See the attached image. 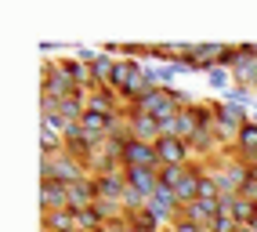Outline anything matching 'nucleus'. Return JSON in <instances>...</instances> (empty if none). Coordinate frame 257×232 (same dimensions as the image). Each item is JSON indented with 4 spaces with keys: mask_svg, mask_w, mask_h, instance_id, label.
I'll return each mask as SVG.
<instances>
[{
    "mask_svg": "<svg viewBox=\"0 0 257 232\" xmlns=\"http://www.w3.org/2000/svg\"><path fill=\"white\" fill-rule=\"evenodd\" d=\"M87 163L69 156V153H58V156H40V181H62V185H73V181L87 178Z\"/></svg>",
    "mask_w": 257,
    "mask_h": 232,
    "instance_id": "nucleus-1",
    "label": "nucleus"
},
{
    "mask_svg": "<svg viewBox=\"0 0 257 232\" xmlns=\"http://www.w3.org/2000/svg\"><path fill=\"white\" fill-rule=\"evenodd\" d=\"M76 91H80L76 80L62 69V62L44 58V65H40V98H73Z\"/></svg>",
    "mask_w": 257,
    "mask_h": 232,
    "instance_id": "nucleus-2",
    "label": "nucleus"
},
{
    "mask_svg": "<svg viewBox=\"0 0 257 232\" xmlns=\"http://www.w3.org/2000/svg\"><path fill=\"white\" fill-rule=\"evenodd\" d=\"M134 109H142V112H149V116H156L160 124H167L170 116H178V112H181V109H178V102H174V94H170L167 87L145 91L138 102H134Z\"/></svg>",
    "mask_w": 257,
    "mask_h": 232,
    "instance_id": "nucleus-3",
    "label": "nucleus"
},
{
    "mask_svg": "<svg viewBox=\"0 0 257 232\" xmlns=\"http://www.w3.org/2000/svg\"><path fill=\"white\" fill-rule=\"evenodd\" d=\"M127 127H131V138L134 142H149V145H156L163 138V131H160V120L156 116H149L142 109H134L127 105Z\"/></svg>",
    "mask_w": 257,
    "mask_h": 232,
    "instance_id": "nucleus-4",
    "label": "nucleus"
},
{
    "mask_svg": "<svg viewBox=\"0 0 257 232\" xmlns=\"http://www.w3.org/2000/svg\"><path fill=\"white\" fill-rule=\"evenodd\" d=\"M156 153H160V167H188V163H196L192 145L181 138H160Z\"/></svg>",
    "mask_w": 257,
    "mask_h": 232,
    "instance_id": "nucleus-5",
    "label": "nucleus"
},
{
    "mask_svg": "<svg viewBox=\"0 0 257 232\" xmlns=\"http://www.w3.org/2000/svg\"><path fill=\"white\" fill-rule=\"evenodd\" d=\"M119 163L123 167H156L160 171V153H156V145H149V142H127L123 145V156H119Z\"/></svg>",
    "mask_w": 257,
    "mask_h": 232,
    "instance_id": "nucleus-6",
    "label": "nucleus"
},
{
    "mask_svg": "<svg viewBox=\"0 0 257 232\" xmlns=\"http://www.w3.org/2000/svg\"><path fill=\"white\" fill-rule=\"evenodd\" d=\"M160 131H163V138H181V142H188V138L199 131V120H196L192 109H181L178 116H170L167 124H160Z\"/></svg>",
    "mask_w": 257,
    "mask_h": 232,
    "instance_id": "nucleus-7",
    "label": "nucleus"
},
{
    "mask_svg": "<svg viewBox=\"0 0 257 232\" xmlns=\"http://www.w3.org/2000/svg\"><path fill=\"white\" fill-rule=\"evenodd\" d=\"M94 203H98V181H94V174H87V178H80V181L69 185V210H87Z\"/></svg>",
    "mask_w": 257,
    "mask_h": 232,
    "instance_id": "nucleus-8",
    "label": "nucleus"
},
{
    "mask_svg": "<svg viewBox=\"0 0 257 232\" xmlns=\"http://www.w3.org/2000/svg\"><path fill=\"white\" fill-rule=\"evenodd\" d=\"M235 47H239V62L232 65V76H235V84L253 87V80H257V55H253V44H235Z\"/></svg>",
    "mask_w": 257,
    "mask_h": 232,
    "instance_id": "nucleus-9",
    "label": "nucleus"
},
{
    "mask_svg": "<svg viewBox=\"0 0 257 232\" xmlns=\"http://www.w3.org/2000/svg\"><path fill=\"white\" fill-rule=\"evenodd\" d=\"M123 178H127V185H134L142 196H156V189H160V171L156 167H123Z\"/></svg>",
    "mask_w": 257,
    "mask_h": 232,
    "instance_id": "nucleus-10",
    "label": "nucleus"
},
{
    "mask_svg": "<svg viewBox=\"0 0 257 232\" xmlns=\"http://www.w3.org/2000/svg\"><path fill=\"white\" fill-rule=\"evenodd\" d=\"M69 207V185L62 181H40V214L44 210H65Z\"/></svg>",
    "mask_w": 257,
    "mask_h": 232,
    "instance_id": "nucleus-11",
    "label": "nucleus"
},
{
    "mask_svg": "<svg viewBox=\"0 0 257 232\" xmlns=\"http://www.w3.org/2000/svg\"><path fill=\"white\" fill-rule=\"evenodd\" d=\"M40 232H76V214L65 210H44L40 214Z\"/></svg>",
    "mask_w": 257,
    "mask_h": 232,
    "instance_id": "nucleus-12",
    "label": "nucleus"
},
{
    "mask_svg": "<svg viewBox=\"0 0 257 232\" xmlns=\"http://www.w3.org/2000/svg\"><path fill=\"white\" fill-rule=\"evenodd\" d=\"M98 181V200H112V203H123V192H127V178L123 171L119 174H101Z\"/></svg>",
    "mask_w": 257,
    "mask_h": 232,
    "instance_id": "nucleus-13",
    "label": "nucleus"
},
{
    "mask_svg": "<svg viewBox=\"0 0 257 232\" xmlns=\"http://www.w3.org/2000/svg\"><path fill=\"white\" fill-rule=\"evenodd\" d=\"M83 131H87V135H98V138H105L109 135V124H112V116H105V112H94V109H87L83 112Z\"/></svg>",
    "mask_w": 257,
    "mask_h": 232,
    "instance_id": "nucleus-14",
    "label": "nucleus"
},
{
    "mask_svg": "<svg viewBox=\"0 0 257 232\" xmlns=\"http://www.w3.org/2000/svg\"><path fill=\"white\" fill-rule=\"evenodd\" d=\"M221 102H232V105H246V109H253V87H243V84H232L225 94H221Z\"/></svg>",
    "mask_w": 257,
    "mask_h": 232,
    "instance_id": "nucleus-15",
    "label": "nucleus"
},
{
    "mask_svg": "<svg viewBox=\"0 0 257 232\" xmlns=\"http://www.w3.org/2000/svg\"><path fill=\"white\" fill-rule=\"evenodd\" d=\"M76 214V232H98V228H105V221H101V214L94 207L87 210H73Z\"/></svg>",
    "mask_w": 257,
    "mask_h": 232,
    "instance_id": "nucleus-16",
    "label": "nucleus"
},
{
    "mask_svg": "<svg viewBox=\"0 0 257 232\" xmlns=\"http://www.w3.org/2000/svg\"><path fill=\"white\" fill-rule=\"evenodd\" d=\"M207 84H210V91H221V94H225V91L235 84V76H232V69H225V65H214V69L207 73Z\"/></svg>",
    "mask_w": 257,
    "mask_h": 232,
    "instance_id": "nucleus-17",
    "label": "nucleus"
},
{
    "mask_svg": "<svg viewBox=\"0 0 257 232\" xmlns=\"http://www.w3.org/2000/svg\"><path fill=\"white\" fill-rule=\"evenodd\" d=\"M199 200H207V203L221 200V189H217V181H214L210 171H203V178H199Z\"/></svg>",
    "mask_w": 257,
    "mask_h": 232,
    "instance_id": "nucleus-18",
    "label": "nucleus"
},
{
    "mask_svg": "<svg viewBox=\"0 0 257 232\" xmlns=\"http://www.w3.org/2000/svg\"><path fill=\"white\" fill-rule=\"evenodd\" d=\"M210 232H239V221H235V214H232V210H221L217 218L210 221Z\"/></svg>",
    "mask_w": 257,
    "mask_h": 232,
    "instance_id": "nucleus-19",
    "label": "nucleus"
},
{
    "mask_svg": "<svg viewBox=\"0 0 257 232\" xmlns=\"http://www.w3.org/2000/svg\"><path fill=\"white\" fill-rule=\"evenodd\" d=\"M181 178H185V167H160V185L167 189H178Z\"/></svg>",
    "mask_w": 257,
    "mask_h": 232,
    "instance_id": "nucleus-20",
    "label": "nucleus"
},
{
    "mask_svg": "<svg viewBox=\"0 0 257 232\" xmlns=\"http://www.w3.org/2000/svg\"><path fill=\"white\" fill-rule=\"evenodd\" d=\"M37 47H40L44 55H51V51H65V40H40Z\"/></svg>",
    "mask_w": 257,
    "mask_h": 232,
    "instance_id": "nucleus-21",
    "label": "nucleus"
},
{
    "mask_svg": "<svg viewBox=\"0 0 257 232\" xmlns=\"http://www.w3.org/2000/svg\"><path fill=\"white\" fill-rule=\"evenodd\" d=\"M250 116H253V124H257V102H253V109H250Z\"/></svg>",
    "mask_w": 257,
    "mask_h": 232,
    "instance_id": "nucleus-22",
    "label": "nucleus"
},
{
    "mask_svg": "<svg viewBox=\"0 0 257 232\" xmlns=\"http://www.w3.org/2000/svg\"><path fill=\"white\" fill-rule=\"evenodd\" d=\"M239 232H253V228H250V225H239Z\"/></svg>",
    "mask_w": 257,
    "mask_h": 232,
    "instance_id": "nucleus-23",
    "label": "nucleus"
},
{
    "mask_svg": "<svg viewBox=\"0 0 257 232\" xmlns=\"http://www.w3.org/2000/svg\"><path fill=\"white\" fill-rule=\"evenodd\" d=\"M250 228H253V232H257V221H250Z\"/></svg>",
    "mask_w": 257,
    "mask_h": 232,
    "instance_id": "nucleus-24",
    "label": "nucleus"
},
{
    "mask_svg": "<svg viewBox=\"0 0 257 232\" xmlns=\"http://www.w3.org/2000/svg\"><path fill=\"white\" fill-rule=\"evenodd\" d=\"M253 94H257V80H253Z\"/></svg>",
    "mask_w": 257,
    "mask_h": 232,
    "instance_id": "nucleus-25",
    "label": "nucleus"
}]
</instances>
